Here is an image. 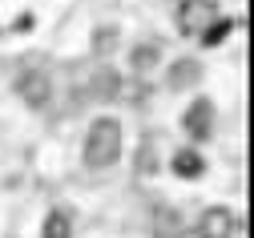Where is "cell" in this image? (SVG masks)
Masks as SVG:
<instances>
[{"mask_svg": "<svg viewBox=\"0 0 254 238\" xmlns=\"http://www.w3.org/2000/svg\"><path fill=\"white\" fill-rule=\"evenodd\" d=\"M121 142H125L121 121H117V117H97V121L89 125V133H85V150H81L85 165H89V169H109V165H117Z\"/></svg>", "mask_w": 254, "mask_h": 238, "instance_id": "obj_1", "label": "cell"}, {"mask_svg": "<svg viewBox=\"0 0 254 238\" xmlns=\"http://www.w3.org/2000/svg\"><path fill=\"white\" fill-rule=\"evenodd\" d=\"M218 4L214 0H178V32L182 37H202L214 24Z\"/></svg>", "mask_w": 254, "mask_h": 238, "instance_id": "obj_3", "label": "cell"}, {"mask_svg": "<svg viewBox=\"0 0 254 238\" xmlns=\"http://www.w3.org/2000/svg\"><path fill=\"white\" fill-rule=\"evenodd\" d=\"M230 32H234V20H230V16H214V24H210V28L202 32L198 41H202L206 49H214V45H222V41H226Z\"/></svg>", "mask_w": 254, "mask_h": 238, "instance_id": "obj_11", "label": "cell"}, {"mask_svg": "<svg viewBox=\"0 0 254 238\" xmlns=\"http://www.w3.org/2000/svg\"><path fill=\"white\" fill-rule=\"evenodd\" d=\"M77 234V214L69 206H53L45 214V226H41V238H73Z\"/></svg>", "mask_w": 254, "mask_h": 238, "instance_id": "obj_8", "label": "cell"}, {"mask_svg": "<svg viewBox=\"0 0 254 238\" xmlns=\"http://www.w3.org/2000/svg\"><path fill=\"white\" fill-rule=\"evenodd\" d=\"M214 125H218V109L210 97H194L190 101V109L182 113V129L190 142H210L214 138Z\"/></svg>", "mask_w": 254, "mask_h": 238, "instance_id": "obj_2", "label": "cell"}, {"mask_svg": "<svg viewBox=\"0 0 254 238\" xmlns=\"http://www.w3.org/2000/svg\"><path fill=\"white\" fill-rule=\"evenodd\" d=\"M89 97L93 101H117L121 97V73L117 69H109V65H101V69H93V77H89Z\"/></svg>", "mask_w": 254, "mask_h": 238, "instance_id": "obj_7", "label": "cell"}, {"mask_svg": "<svg viewBox=\"0 0 254 238\" xmlns=\"http://www.w3.org/2000/svg\"><path fill=\"white\" fill-rule=\"evenodd\" d=\"M16 93L28 109H45L49 97H53V77L45 69H20L16 73Z\"/></svg>", "mask_w": 254, "mask_h": 238, "instance_id": "obj_4", "label": "cell"}, {"mask_svg": "<svg viewBox=\"0 0 254 238\" xmlns=\"http://www.w3.org/2000/svg\"><path fill=\"white\" fill-rule=\"evenodd\" d=\"M194 234L198 238H234L238 234V214L230 206H206L194 222Z\"/></svg>", "mask_w": 254, "mask_h": 238, "instance_id": "obj_5", "label": "cell"}, {"mask_svg": "<svg viewBox=\"0 0 254 238\" xmlns=\"http://www.w3.org/2000/svg\"><path fill=\"white\" fill-rule=\"evenodd\" d=\"M117 41H121L117 28H113V24H101L97 32H93V53H97V57H109V53L117 49Z\"/></svg>", "mask_w": 254, "mask_h": 238, "instance_id": "obj_12", "label": "cell"}, {"mask_svg": "<svg viewBox=\"0 0 254 238\" xmlns=\"http://www.w3.org/2000/svg\"><path fill=\"white\" fill-rule=\"evenodd\" d=\"M194 85H202V65H198L194 57L174 61L170 73H166V89H170V93H186V89H194Z\"/></svg>", "mask_w": 254, "mask_h": 238, "instance_id": "obj_6", "label": "cell"}, {"mask_svg": "<svg viewBox=\"0 0 254 238\" xmlns=\"http://www.w3.org/2000/svg\"><path fill=\"white\" fill-rule=\"evenodd\" d=\"M170 165H174V174H178V178H186V182H194V178H202V174H206V158H202L198 150H190V146H182V150L174 154V161H170Z\"/></svg>", "mask_w": 254, "mask_h": 238, "instance_id": "obj_10", "label": "cell"}, {"mask_svg": "<svg viewBox=\"0 0 254 238\" xmlns=\"http://www.w3.org/2000/svg\"><path fill=\"white\" fill-rule=\"evenodd\" d=\"M137 169H141V174H153V169H157V161H153V142L141 146V161H137Z\"/></svg>", "mask_w": 254, "mask_h": 238, "instance_id": "obj_13", "label": "cell"}, {"mask_svg": "<svg viewBox=\"0 0 254 238\" xmlns=\"http://www.w3.org/2000/svg\"><path fill=\"white\" fill-rule=\"evenodd\" d=\"M157 61H162V41H137L129 49V69L141 73V77L157 69Z\"/></svg>", "mask_w": 254, "mask_h": 238, "instance_id": "obj_9", "label": "cell"}]
</instances>
